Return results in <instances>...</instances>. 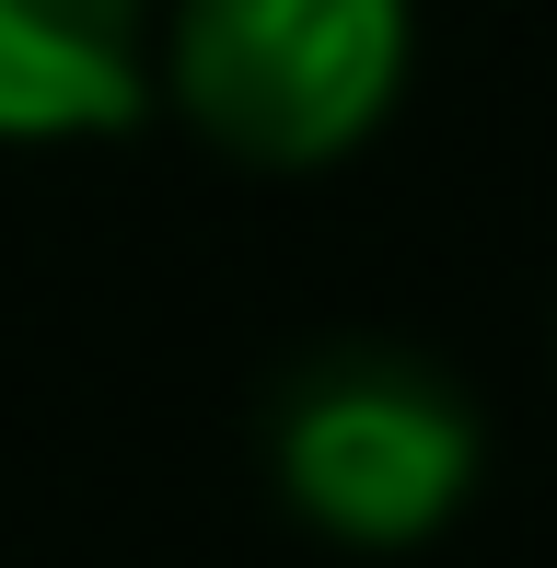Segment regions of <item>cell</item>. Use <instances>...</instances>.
Here are the masks:
<instances>
[{
    "label": "cell",
    "mask_w": 557,
    "mask_h": 568,
    "mask_svg": "<svg viewBox=\"0 0 557 568\" xmlns=\"http://www.w3.org/2000/svg\"><path fill=\"white\" fill-rule=\"evenodd\" d=\"M407 0H186L174 93L244 163H325L395 105Z\"/></svg>",
    "instance_id": "cell-1"
},
{
    "label": "cell",
    "mask_w": 557,
    "mask_h": 568,
    "mask_svg": "<svg viewBox=\"0 0 557 568\" xmlns=\"http://www.w3.org/2000/svg\"><path fill=\"white\" fill-rule=\"evenodd\" d=\"M278 476L348 546H407L476 476V418L429 372H314L278 418Z\"/></svg>",
    "instance_id": "cell-2"
},
{
    "label": "cell",
    "mask_w": 557,
    "mask_h": 568,
    "mask_svg": "<svg viewBox=\"0 0 557 568\" xmlns=\"http://www.w3.org/2000/svg\"><path fill=\"white\" fill-rule=\"evenodd\" d=\"M140 116V0H0V140Z\"/></svg>",
    "instance_id": "cell-3"
}]
</instances>
